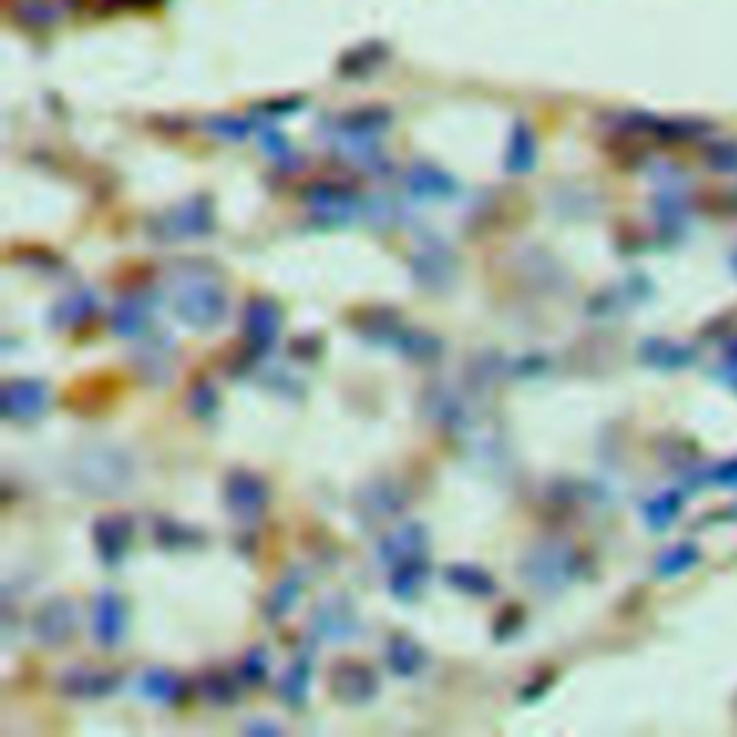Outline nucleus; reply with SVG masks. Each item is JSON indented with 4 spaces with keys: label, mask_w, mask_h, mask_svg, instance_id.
I'll return each instance as SVG.
<instances>
[{
    "label": "nucleus",
    "mask_w": 737,
    "mask_h": 737,
    "mask_svg": "<svg viewBox=\"0 0 737 737\" xmlns=\"http://www.w3.org/2000/svg\"><path fill=\"white\" fill-rule=\"evenodd\" d=\"M721 378H723V383H729V387L737 392V364H735V360H723Z\"/></svg>",
    "instance_id": "48"
},
{
    "label": "nucleus",
    "mask_w": 737,
    "mask_h": 737,
    "mask_svg": "<svg viewBox=\"0 0 737 737\" xmlns=\"http://www.w3.org/2000/svg\"><path fill=\"white\" fill-rule=\"evenodd\" d=\"M582 577V554L568 539L545 536L518 559V579L539 596H559Z\"/></svg>",
    "instance_id": "3"
},
{
    "label": "nucleus",
    "mask_w": 737,
    "mask_h": 737,
    "mask_svg": "<svg viewBox=\"0 0 737 737\" xmlns=\"http://www.w3.org/2000/svg\"><path fill=\"white\" fill-rule=\"evenodd\" d=\"M442 577L453 591H458L461 596H470V600H490L499 591L493 573L481 568V565L453 562L442 570Z\"/></svg>",
    "instance_id": "26"
},
{
    "label": "nucleus",
    "mask_w": 737,
    "mask_h": 737,
    "mask_svg": "<svg viewBox=\"0 0 737 737\" xmlns=\"http://www.w3.org/2000/svg\"><path fill=\"white\" fill-rule=\"evenodd\" d=\"M305 205L312 220H317L326 228H337V225H349L364 211V199L355 190L335 188V185H314L305 193Z\"/></svg>",
    "instance_id": "17"
},
{
    "label": "nucleus",
    "mask_w": 737,
    "mask_h": 737,
    "mask_svg": "<svg viewBox=\"0 0 737 737\" xmlns=\"http://www.w3.org/2000/svg\"><path fill=\"white\" fill-rule=\"evenodd\" d=\"M536 168V136L527 122H516L510 130L507 153H504V170L507 174H531Z\"/></svg>",
    "instance_id": "34"
},
{
    "label": "nucleus",
    "mask_w": 737,
    "mask_h": 737,
    "mask_svg": "<svg viewBox=\"0 0 737 737\" xmlns=\"http://www.w3.org/2000/svg\"><path fill=\"white\" fill-rule=\"evenodd\" d=\"M735 268H737V254H735Z\"/></svg>",
    "instance_id": "49"
},
{
    "label": "nucleus",
    "mask_w": 737,
    "mask_h": 737,
    "mask_svg": "<svg viewBox=\"0 0 737 737\" xmlns=\"http://www.w3.org/2000/svg\"><path fill=\"white\" fill-rule=\"evenodd\" d=\"M406 188H410L412 197L418 199H449L456 197L458 185L456 179L449 174H444L442 168L418 161V165H412L410 174H406Z\"/></svg>",
    "instance_id": "33"
},
{
    "label": "nucleus",
    "mask_w": 737,
    "mask_h": 737,
    "mask_svg": "<svg viewBox=\"0 0 737 737\" xmlns=\"http://www.w3.org/2000/svg\"><path fill=\"white\" fill-rule=\"evenodd\" d=\"M309 632L320 639V643H351L364 634V623L355 608L349 593H328L312 608L309 616Z\"/></svg>",
    "instance_id": "10"
},
{
    "label": "nucleus",
    "mask_w": 737,
    "mask_h": 737,
    "mask_svg": "<svg viewBox=\"0 0 737 737\" xmlns=\"http://www.w3.org/2000/svg\"><path fill=\"white\" fill-rule=\"evenodd\" d=\"M312 677H314V662H312V648L303 654H297L294 660L289 662V669L282 671L280 680H277V694L289 708L300 712V708L309 706V692H312Z\"/></svg>",
    "instance_id": "25"
},
{
    "label": "nucleus",
    "mask_w": 737,
    "mask_h": 737,
    "mask_svg": "<svg viewBox=\"0 0 737 737\" xmlns=\"http://www.w3.org/2000/svg\"><path fill=\"white\" fill-rule=\"evenodd\" d=\"M153 541H156V548L168 550V554H182V550L202 548L205 533L170 516H156L153 518Z\"/></svg>",
    "instance_id": "30"
},
{
    "label": "nucleus",
    "mask_w": 737,
    "mask_h": 737,
    "mask_svg": "<svg viewBox=\"0 0 737 737\" xmlns=\"http://www.w3.org/2000/svg\"><path fill=\"white\" fill-rule=\"evenodd\" d=\"M245 735H282L280 723H271L266 717H254L252 723H245Z\"/></svg>",
    "instance_id": "47"
},
{
    "label": "nucleus",
    "mask_w": 737,
    "mask_h": 737,
    "mask_svg": "<svg viewBox=\"0 0 737 737\" xmlns=\"http://www.w3.org/2000/svg\"><path fill=\"white\" fill-rule=\"evenodd\" d=\"M387 666L392 674L403 677V680L418 677L426 669V648L410 634H392L387 639Z\"/></svg>",
    "instance_id": "29"
},
{
    "label": "nucleus",
    "mask_w": 737,
    "mask_h": 737,
    "mask_svg": "<svg viewBox=\"0 0 737 737\" xmlns=\"http://www.w3.org/2000/svg\"><path fill=\"white\" fill-rule=\"evenodd\" d=\"M703 562V550L694 541H677L669 550H662L654 562V573L660 579H677L685 577L689 570H694Z\"/></svg>",
    "instance_id": "35"
},
{
    "label": "nucleus",
    "mask_w": 737,
    "mask_h": 737,
    "mask_svg": "<svg viewBox=\"0 0 737 737\" xmlns=\"http://www.w3.org/2000/svg\"><path fill=\"white\" fill-rule=\"evenodd\" d=\"M168 289L174 317L193 332H213L228 317V289L211 259H176L168 268Z\"/></svg>",
    "instance_id": "1"
},
{
    "label": "nucleus",
    "mask_w": 737,
    "mask_h": 737,
    "mask_svg": "<svg viewBox=\"0 0 737 737\" xmlns=\"http://www.w3.org/2000/svg\"><path fill=\"white\" fill-rule=\"evenodd\" d=\"M548 355H539V351L510 360V378H541V375H548Z\"/></svg>",
    "instance_id": "43"
},
{
    "label": "nucleus",
    "mask_w": 737,
    "mask_h": 737,
    "mask_svg": "<svg viewBox=\"0 0 737 737\" xmlns=\"http://www.w3.org/2000/svg\"><path fill=\"white\" fill-rule=\"evenodd\" d=\"M392 351H398L401 358L412 360V364H435V360L444 358V340L438 335H433V332H426V328H415V326H406L403 323V328L395 335V340H392V346H389Z\"/></svg>",
    "instance_id": "27"
},
{
    "label": "nucleus",
    "mask_w": 737,
    "mask_h": 737,
    "mask_svg": "<svg viewBox=\"0 0 737 737\" xmlns=\"http://www.w3.org/2000/svg\"><path fill=\"white\" fill-rule=\"evenodd\" d=\"M32 639L44 648H64L78 632V608L76 602L67 596H53V600L41 602L35 614L30 616Z\"/></svg>",
    "instance_id": "13"
},
{
    "label": "nucleus",
    "mask_w": 737,
    "mask_h": 737,
    "mask_svg": "<svg viewBox=\"0 0 737 737\" xmlns=\"http://www.w3.org/2000/svg\"><path fill=\"white\" fill-rule=\"evenodd\" d=\"M637 358L639 364L657 369V372H680L694 364L697 351L685 343L669 340V337H646V340H639Z\"/></svg>",
    "instance_id": "21"
},
{
    "label": "nucleus",
    "mask_w": 737,
    "mask_h": 737,
    "mask_svg": "<svg viewBox=\"0 0 737 737\" xmlns=\"http://www.w3.org/2000/svg\"><path fill=\"white\" fill-rule=\"evenodd\" d=\"M502 378H510V360L499 351H479L472 355L464 372V387L472 395H484L499 383Z\"/></svg>",
    "instance_id": "28"
},
{
    "label": "nucleus",
    "mask_w": 737,
    "mask_h": 737,
    "mask_svg": "<svg viewBox=\"0 0 737 737\" xmlns=\"http://www.w3.org/2000/svg\"><path fill=\"white\" fill-rule=\"evenodd\" d=\"M213 136H220L222 142H243L252 133V124L239 119V115H213L211 122H205Z\"/></svg>",
    "instance_id": "41"
},
{
    "label": "nucleus",
    "mask_w": 737,
    "mask_h": 737,
    "mask_svg": "<svg viewBox=\"0 0 737 737\" xmlns=\"http://www.w3.org/2000/svg\"><path fill=\"white\" fill-rule=\"evenodd\" d=\"M351 328L358 332V337L364 343H372V346L389 349L398 332L403 328V320L398 309L372 305V309H360V312L351 314Z\"/></svg>",
    "instance_id": "22"
},
{
    "label": "nucleus",
    "mask_w": 737,
    "mask_h": 737,
    "mask_svg": "<svg viewBox=\"0 0 737 737\" xmlns=\"http://www.w3.org/2000/svg\"><path fill=\"white\" fill-rule=\"evenodd\" d=\"M199 689H202V697L213 706H234L239 700V685L228 671H208L199 680Z\"/></svg>",
    "instance_id": "38"
},
{
    "label": "nucleus",
    "mask_w": 737,
    "mask_h": 737,
    "mask_svg": "<svg viewBox=\"0 0 737 737\" xmlns=\"http://www.w3.org/2000/svg\"><path fill=\"white\" fill-rule=\"evenodd\" d=\"M700 159L712 174L735 176L737 174V142L735 138H721L715 133L700 145Z\"/></svg>",
    "instance_id": "37"
},
{
    "label": "nucleus",
    "mask_w": 737,
    "mask_h": 737,
    "mask_svg": "<svg viewBox=\"0 0 737 737\" xmlns=\"http://www.w3.org/2000/svg\"><path fill=\"white\" fill-rule=\"evenodd\" d=\"M159 305V291L156 289H133L124 291L115 300L113 312H110V328L115 337L124 340H138L142 335L150 332L153 314Z\"/></svg>",
    "instance_id": "15"
},
{
    "label": "nucleus",
    "mask_w": 737,
    "mask_h": 737,
    "mask_svg": "<svg viewBox=\"0 0 737 737\" xmlns=\"http://www.w3.org/2000/svg\"><path fill=\"white\" fill-rule=\"evenodd\" d=\"M49 410V383L41 378H12L0 387V412L12 424H35Z\"/></svg>",
    "instance_id": "14"
},
{
    "label": "nucleus",
    "mask_w": 737,
    "mask_h": 737,
    "mask_svg": "<svg viewBox=\"0 0 737 737\" xmlns=\"http://www.w3.org/2000/svg\"><path fill=\"white\" fill-rule=\"evenodd\" d=\"M550 683H554V674H541L539 680H533V683H527L525 689H522V703H531V700H539L541 694L548 692Z\"/></svg>",
    "instance_id": "46"
},
{
    "label": "nucleus",
    "mask_w": 737,
    "mask_h": 737,
    "mask_svg": "<svg viewBox=\"0 0 737 737\" xmlns=\"http://www.w3.org/2000/svg\"><path fill=\"white\" fill-rule=\"evenodd\" d=\"M429 556H415V559H406V562L389 568V593L401 602H412L424 591V585L429 582Z\"/></svg>",
    "instance_id": "31"
},
{
    "label": "nucleus",
    "mask_w": 737,
    "mask_h": 737,
    "mask_svg": "<svg viewBox=\"0 0 737 737\" xmlns=\"http://www.w3.org/2000/svg\"><path fill=\"white\" fill-rule=\"evenodd\" d=\"M236 677L243 680L245 685H263L271 677V657L263 646H254L245 651V657L239 660V669Z\"/></svg>",
    "instance_id": "40"
},
{
    "label": "nucleus",
    "mask_w": 737,
    "mask_h": 737,
    "mask_svg": "<svg viewBox=\"0 0 737 737\" xmlns=\"http://www.w3.org/2000/svg\"><path fill=\"white\" fill-rule=\"evenodd\" d=\"M700 481L715 487H726V490H737V456L729 461H721L715 467H708L706 472H700Z\"/></svg>",
    "instance_id": "44"
},
{
    "label": "nucleus",
    "mask_w": 737,
    "mask_h": 737,
    "mask_svg": "<svg viewBox=\"0 0 737 737\" xmlns=\"http://www.w3.org/2000/svg\"><path fill=\"white\" fill-rule=\"evenodd\" d=\"M122 689V674L96 666H69L58 677V692L72 700H104Z\"/></svg>",
    "instance_id": "19"
},
{
    "label": "nucleus",
    "mask_w": 737,
    "mask_h": 737,
    "mask_svg": "<svg viewBox=\"0 0 737 737\" xmlns=\"http://www.w3.org/2000/svg\"><path fill=\"white\" fill-rule=\"evenodd\" d=\"M222 502L225 510L236 522L243 525H254L259 518L268 513V504H271V487L268 481L254 470H245V467H236L225 476V487H222Z\"/></svg>",
    "instance_id": "11"
},
{
    "label": "nucleus",
    "mask_w": 737,
    "mask_h": 737,
    "mask_svg": "<svg viewBox=\"0 0 737 737\" xmlns=\"http://www.w3.org/2000/svg\"><path fill=\"white\" fill-rule=\"evenodd\" d=\"M213 231V202L205 193L188 197L176 208L165 211L150 222L153 239L161 243H182V239H199Z\"/></svg>",
    "instance_id": "8"
},
{
    "label": "nucleus",
    "mask_w": 737,
    "mask_h": 737,
    "mask_svg": "<svg viewBox=\"0 0 737 737\" xmlns=\"http://www.w3.org/2000/svg\"><path fill=\"white\" fill-rule=\"evenodd\" d=\"M130 366L136 378L153 389H165L174 383L179 369V343L170 332H147L130 349Z\"/></svg>",
    "instance_id": "5"
},
{
    "label": "nucleus",
    "mask_w": 737,
    "mask_h": 737,
    "mask_svg": "<svg viewBox=\"0 0 737 737\" xmlns=\"http://www.w3.org/2000/svg\"><path fill=\"white\" fill-rule=\"evenodd\" d=\"M410 504V490L392 476H375L351 495V513L360 531H378L389 518H398Z\"/></svg>",
    "instance_id": "4"
},
{
    "label": "nucleus",
    "mask_w": 737,
    "mask_h": 737,
    "mask_svg": "<svg viewBox=\"0 0 737 737\" xmlns=\"http://www.w3.org/2000/svg\"><path fill=\"white\" fill-rule=\"evenodd\" d=\"M92 548L104 568H119L127 556L133 536H136V522L127 513H107L99 516L90 527Z\"/></svg>",
    "instance_id": "18"
},
{
    "label": "nucleus",
    "mask_w": 737,
    "mask_h": 737,
    "mask_svg": "<svg viewBox=\"0 0 737 737\" xmlns=\"http://www.w3.org/2000/svg\"><path fill=\"white\" fill-rule=\"evenodd\" d=\"M415 286L429 294H447L458 280V257L438 236H421V248L410 257Z\"/></svg>",
    "instance_id": "9"
},
{
    "label": "nucleus",
    "mask_w": 737,
    "mask_h": 737,
    "mask_svg": "<svg viewBox=\"0 0 737 737\" xmlns=\"http://www.w3.org/2000/svg\"><path fill=\"white\" fill-rule=\"evenodd\" d=\"M67 479L72 490L90 499H115L127 493L136 479V461L124 447L115 444H85L67 464Z\"/></svg>",
    "instance_id": "2"
},
{
    "label": "nucleus",
    "mask_w": 737,
    "mask_h": 737,
    "mask_svg": "<svg viewBox=\"0 0 737 737\" xmlns=\"http://www.w3.org/2000/svg\"><path fill=\"white\" fill-rule=\"evenodd\" d=\"M522 628H525V608H518V605H507L502 614L495 616L493 639L495 643H510V639L516 637Z\"/></svg>",
    "instance_id": "42"
},
{
    "label": "nucleus",
    "mask_w": 737,
    "mask_h": 737,
    "mask_svg": "<svg viewBox=\"0 0 737 737\" xmlns=\"http://www.w3.org/2000/svg\"><path fill=\"white\" fill-rule=\"evenodd\" d=\"M305 585H309V573L300 565H291L280 579H277V585L271 588V593L263 602V616H266L268 623H280L286 616L294 611L297 600L303 596Z\"/></svg>",
    "instance_id": "24"
},
{
    "label": "nucleus",
    "mask_w": 737,
    "mask_h": 737,
    "mask_svg": "<svg viewBox=\"0 0 737 737\" xmlns=\"http://www.w3.org/2000/svg\"><path fill=\"white\" fill-rule=\"evenodd\" d=\"M323 351V337L320 335H303L291 343V358L297 360H317Z\"/></svg>",
    "instance_id": "45"
},
{
    "label": "nucleus",
    "mask_w": 737,
    "mask_h": 737,
    "mask_svg": "<svg viewBox=\"0 0 737 737\" xmlns=\"http://www.w3.org/2000/svg\"><path fill=\"white\" fill-rule=\"evenodd\" d=\"M426 554H429V531L421 522H403L395 531L383 533V539L378 541V562L387 568Z\"/></svg>",
    "instance_id": "20"
},
{
    "label": "nucleus",
    "mask_w": 737,
    "mask_h": 737,
    "mask_svg": "<svg viewBox=\"0 0 737 737\" xmlns=\"http://www.w3.org/2000/svg\"><path fill=\"white\" fill-rule=\"evenodd\" d=\"M188 410L193 418L211 421L220 412V392L208 378H197L188 389Z\"/></svg>",
    "instance_id": "39"
},
{
    "label": "nucleus",
    "mask_w": 737,
    "mask_h": 737,
    "mask_svg": "<svg viewBox=\"0 0 737 737\" xmlns=\"http://www.w3.org/2000/svg\"><path fill=\"white\" fill-rule=\"evenodd\" d=\"M328 692L343 706H366L380 694V674L358 657H340L328 666Z\"/></svg>",
    "instance_id": "12"
},
{
    "label": "nucleus",
    "mask_w": 737,
    "mask_h": 737,
    "mask_svg": "<svg viewBox=\"0 0 737 737\" xmlns=\"http://www.w3.org/2000/svg\"><path fill=\"white\" fill-rule=\"evenodd\" d=\"M282 332V309L275 297H252L243 312V337H245V366L254 372V366L275 349L277 337Z\"/></svg>",
    "instance_id": "7"
},
{
    "label": "nucleus",
    "mask_w": 737,
    "mask_h": 737,
    "mask_svg": "<svg viewBox=\"0 0 737 737\" xmlns=\"http://www.w3.org/2000/svg\"><path fill=\"white\" fill-rule=\"evenodd\" d=\"M185 692H188L185 680L170 669H147L138 677V694L156 706H176L185 700Z\"/></svg>",
    "instance_id": "32"
},
{
    "label": "nucleus",
    "mask_w": 737,
    "mask_h": 737,
    "mask_svg": "<svg viewBox=\"0 0 737 737\" xmlns=\"http://www.w3.org/2000/svg\"><path fill=\"white\" fill-rule=\"evenodd\" d=\"M127 602L115 588H101L92 600V639L104 651H115L127 637Z\"/></svg>",
    "instance_id": "16"
},
{
    "label": "nucleus",
    "mask_w": 737,
    "mask_h": 737,
    "mask_svg": "<svg viewBox=\"0 0 737 737\" xmlns=\"http://www.w3.org/2000/svg\"><path fill=\"white\" fill-rule=\"evenodd\" d=\"M421 412L429 424H435L453 438H461V442L479 426V418L470 410L464 392L453 383H429L424 389V398H421Z\"/></svg>",
    "instance_id": "6"
},
{
    "label": "nucleus",
    "mask_w": 737,
    "mask_h": 737,
    "mask_svg": "<svg viewBox=\"0 0 737 737\" xmlns=\"http://www.w3.org/2000/svg\"><path fill=\"white\" fill-rule=\"evenodd\" d=\"M96 312H99V291L81 286L49 309V326L55 332H69V328L85 326L87 320L96 317Z\"/></svg>",
    "instance_id": "23"
},
{
    "label": "nucleus",
    "mask_w": 737,
    "mask_h": 737,
    "mask_svg": "<svg viewBox=\"0 0 737 737\" xmlns=\"http://www.w3.org/2000/svg\"><path fill=\"white\" fill-rule=\"evenodd\" d=\"M683 502L685 495L680 493V490H666V493L648 499V502L643 504V522H646L648 531L654 533L669 531L677 518H680V513H683Z\"/></svg>",
    "instance_id": "36"
}]
</instances>
